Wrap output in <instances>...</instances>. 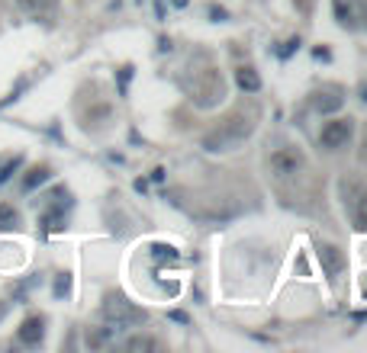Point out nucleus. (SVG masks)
Here are the masks:
<instances>
[{"label":"nucleus","instance_id":"2","mask_svg":"<svg viewBox=\"0 0 367 353\" xmlns=\"http://www.w3.org/2000/svg\"><path fill=\"white\" fill-rule=\"evenodd\" d=\"M342 196H345V209L348 218L358 232H367V187L358 180H342Z\"/></svg>","mask_w":367,"mask_h":353},{"label":"nucleus","instance_id":"3","mask_svg":"<svg viewBox=\"0 0 367 353\" xmlns=\"http://www.w3.org/2000/svg\"><path fill=\"white\" fill-rule=\"evenodd\" d=\"M303 164H306V154L297 145H283V148H277L274 154H271V171H274L281 180L297 177V173L303 171Z\"/></svg>","mask_w":367,"mask_h":353},{"label":"nucleus","instance_id":"13","mask_svg":"<svg viewBox=\"0 0 367 353\" xmlns=\"http://www.w3.org/2000/svg\"><path fill=\"white\" fill-rule=\"evenodd\" d=\"M52 293H55V299H65V295L71 293V273H58V277H55Z\"/></svg>","mask_w":367,"mask_h":353},{"label":"nucleus","instance_id":"6","mask_svg":"<svg viewBox=\"0 0 367 353\" xmlns=\"http://www.w3.org/2000/svg\"><path fill=\"white\" fill-rule=\"evenodd\" d=\"M16 338H20V344H26V347H39L42 338H46V318L42 315L23 318V324H20V331H16Z\"/></svg>","mask_w":367,"mask_h":353},{"label":"nucleus","instance_id":"4","mask_svg":"<svg viewBox=\"0 0 367 353\" xmlns=\"http://www.w3.org/2000/svg\"><path fill=\"white\" fill-rule=\"evenodd\" d=\"M352 135H354V122L345 119V116H335V119H329L326 126H322L319 142H322V148L338 151V148H345V145L352 142Z\"/></svg>","mask_w":367,"mask_h":353},{"label":"nucleus","instance_id":"18","mask_svg":"<svg viewBox=\"0 0 367 353\" xmlns=\"http://www.w3.org/2000/svg\"><path fill=\"white\" fill-rule=\"evenodd\" d=\"M4 315H7V305H0V318H4Z\"/></svg>","mask_w":367,"mask_h":353},{"label":"nucleus","instance_id":"17","mask_svg":"<svg viewBox=\"0 0 367 353\" xmlns=\"http://www.w3.org/2000/svg\"><path fill=\"white\" fill-rule=\"evenodd\" d=\"M361 100H367V84H364V87H361Z\"/></svg>","mask_w":367,"mask_h":353},{"label":"nucleus","instance_id":"10","mask_svg":"<svg viewBox=\"0 0 367 353\" xmlns=\"http://www.w3.org/2000/svg\"><path fill=\"white\" fill-rule=\"evenodd\" d=\"M332 10H335V20H338L342 26H352V23H354L352 0H332Z\"/></svg>","mask_w":367,"mask_h":353},{"label":"nucleus","instance_id":"14","mask_svg":"<svg viewBox=\"0 0 367 353\" xmlns=\"http://www.w3.org/2000/svg\"><path fill=\"white\" fill-rule=\"evenodd\" d=\"M20 167H23V158H10V161H7V164L0 167V183H7V180H10V177H13V173H16V171H20Z\"/></svg>","mask_w":367,"mask_h":353},{"label":"nucleus","instance_id":"9","mask_svg":"<svg viewBox=\"0 0 367 353\" xmlns=\"http://www.w3.org/2000/svg\"><path fill=\"white\" fill-rule=\"evenodd\" d=\"M13 228H20V212L10 203H0V232H13Z\"/></svg>","mask_w":367,"mask_h":353},{"label":"nucleus","instance_id":"16","mask_svg":"<svg viewBox=\"0 0 367 353\" xmlns=\"http://www.w3.org/2000/svg\"><path fill=\"white\" fill-rule=\"evenodd\" d=\"M293 48H300V39H290V42H287V46H283L277 55H281V58H290V55H293Z\"/></svg>","mask_w":367,"mask_h":353},{"label":"nucleus","instance_id":"1","mask_svg":"<svg viewBox=\"0 0 367 353\" xmlns=\"http://www.w3.org/2000/svg\"><path fill=\"white\" fill-rule=\"evenodd\" d=\"M103 321H107L110 331H122V328H132V324H142L146 321V312L122 299V295H107L103 302Z\"/></svg>","mask_w":367,"mask_h":353},{"label":"nucleus","instance_id":"5","mask_svg":"<svg viewBox=\"0 0 367 353\" xmlns=\"http://www.w3.org/2000/svg\"><path fill=\"white\" fill-rule=\"evenodd\" d=\"M316 257H319V263H322V273L329 279H338L342 277V270H345V254L335 248V244H329V241H319L316 244Z\"/></svg>","mask_w":367,"mask_h":353},{"label":"nucleus","instance_id":"15","mask_svg":"<svg viewBox=\"0 0 367 353\" xmlns=\"http://www.w3.org/2000/svg\"><path fill=\"white\" fill-rule=\"evenodd\" d=\"M152 254L158 257V260H177V251L171 248V244H152Z\"/></svg>","mask_w":367,"mask_h":353},{"label":"nucleus","instance_id":"11","mask_svg":"<svg viewBox=\"0 0 367 353\" xmlns=\"http://www.w3.org/2000/svg\"><path fill=\"white\" fill-rule=\"evenodd\" d=\"M20 10H26L30 16H46L52 10V0H16Z\"/></svg>","mask_w":367,"mask_h":353},{"label":"nucleus","instance_id":"8","mask_svg":"<svg viewBox=\"0 0 367 353\" xmlns=\"http://www.w3.org/2000/svg\"><path fill=\"white\" fill-rule=\"evenodd\" d=\"M236 81H238V87H242L245 93H258L261 91V77H258V71H255L252 65H242V68L236 71Z\"/></svg>","mask_w":367,"mask_h":353},{"label":"nucleus","instance_id":"12","mask_svg":"<svg viewBox=\"0 0 367 353\" xmlns=\"http://www.w3.org/2000/svg\"><path fill=\"white\" fill-rule=\"evenodd\" d=\"M158 340L155 338H146V334H142V338H132L129 344H126V350H132V353H146V350H158Z\"/></svg>","mask_w":367,"mask_h":353},{"label":"nucleus","instance_id":"7","mask_svg":"<svg viewBox=\"0 0 367 353\" xmlns=\"http://www.w3.org/2000/svg\"><path fill=\"white\" fill-rule=\"evenodd\" d=\"M49 180H52V167H46V164L30 167V171L23 173V193H32V189H39L42 183H49Z\"/></svg>","mask_w":367,"mask_h":353}]
</instances>
